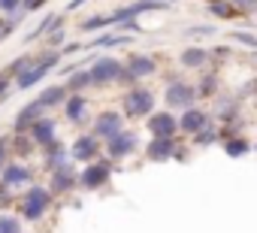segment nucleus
Wrapping results in <instances>:
<instances>
[{"label": "nucleus", "instance_id": "nucleus-1", "mask_svg": "<svg viewBox=\"0 0 257 233\" xmlns=\"http://www.w3.org/2000/svg\"><path fill=\"white\" fill-rule=\"evenodd\" d=\"M121 109L127 119H149L155 112V91L149 88H140V85H131L121 97Z\"/></svg>", "mask_w": 257, "mask_h": 233}, {"label": "nucleus", "instance_id": "nucleus-2", "mask_svg": "<svg viewBox=\"0 0 257 233\" xmlns=\"http://www.w3.org/2000/svg\"><path fill=\"white\" fill-rule=\"evenodd\" d=\"M61 58H64V55H61L58 49L43 52V55L34 61V67H31L25 76H19V79H16V88H19V91H28V88H34V85H40V82H43V79H46V76L61 64Z\"/></svg>", "mask_w": 257, "mask_h": 233}, {"label": "nucleus", "instance_id": "nucleus-3", "mask_svg": "<svg viewBox=\"0 0 257 233\" xmlns=\"http://www.w3.org/2000/svg\"><path fill=\"white\" fill-rule=\"evenodd\" d=\"M197 97H200L197 85H191V82H185V79L167 82V88H164V103H167V109H191V106H197Z\"/></svg>", "mask_w": 257, "mask_h": 233}, {"label": "nucleus", "instance_id": "nucleus-4", "mask_svg": "<svg viewBox=\"0 0 257 233\" xmlns=\"http://www.w3.org/2000/svg\"><path fill=\"white\" fill-rule=\"evenodd\" d=\"M52 197H55V194H52L49 188L31 185V188H28V194L22 197V215H25V221H40V218L49 212Z\"/></svg>", "mask_w": 257, "mask_h": 233}, {"label": "nucleus", "instance_id": "nucleus-5", "mask_svg": "<svg viewBox=\"0 0 257 233\" xmlns=\"http://www.w3.org/2000/svg\"><path fill=\"white\" fill-rule=\"evenodd\" d=\"M158 73V61L152 55H140V52H131V58L124 61V76H121V85H137L140 79H149Z\"/></svg>", "mask_w": 257, "mask_h": 233}, {"label": "nucleus", "instance_id": "nucleus-6", "mask_svg": "<svg viewBox=\"0 0 257 233\" xmlns=\"http://www.w3.org/2000/svg\"><path fill=\"white\" fill-rule=\"evenodd\" d=\"M91 70V76H94V85H115V82H121V76H124V61H118V58H112V55H100V58H94V64L88 67Z\"/></svg>", "mask_w": 257, "mask_h": 233}, {"label": "nucleus", "instance_id": "nucleus-7", "mask_svg": "<svg viewBox=\"0 0 257 233\" xmlns=\"http://www.w3.org/2000/svg\"><path fill=\"white\" fill-rule=\"evenodd\" d=\"M109 176H112V158H97V161H91V164L82 167V173H79V188L97 191V188H103V185L109 182Z\"/></svg>", "mask_w": 257, "mask_h": 233}, {"label": "nucleus", "instance_id": "nucleus-8", "mask_svg": "<svg viewBox=\"0 0 257 233\" xmlns=\"http://www.w3.org/2000/svg\"><path fill=\"white\" fill-rule=\"evenodd\" d=\"M137 149H140V137H137V131H127V128H124L121 134H115L112 140L103 143V152H106V158H112V161L131 158Z\"/></svg>", "mask_w": 257, "mask_h": 233}, {"label": "nucleus", "instance_id": "nucleus-9", "mask_svg": "<svg viewBox=\"0 0 257 233\" xmlns=\"http://www.w3.org/2000/svg\"><path fill=\"white\" fill-rule=\"evenodd\" d=\"M100 140L94 137V134H82V137H76V143L70 146V158L76 161V164H91V161H97L100 158Z\"/></svg>", "mask_w": 257, "mask_h": 233}, {"label": "nucleus", "instance_id": "nucleus-10", "mask_svg": "<svg viewBox=\"0 0 257 233\" xmlns=\"http://www.w3.org/2000/svg\"><path fill=\"white\" fill-rule=\"evenodd\" d=\"M121 131H124V115H121V112H100L97 119H94V131H91V134L106 143V140H112V137L121 134Z\"/></svg>", "mask_w": 257, "mask_h": 233}, {"label": "nucleus", "instance_id": "nucleus-11", "mask_svg": "<svg viewBox=\"0 0 257 233\" xmlns=\"http://www.w3.org/2000/svg\"><path fill=\"white\" fill-rule=\"evenodd\" d=\"M149 134L152 137H176L179 134V119L173 115V109H161L149 115Z\"/></svg>", "mask_w": 257, "mask_h": 233}, {"label": "nucleus", "instance_id": "nucleus-12", "mask_svg": "<svg viewBox=\"0 0 257 233\" xmlns=\"http://www.w3.org/2000/svg\"><path fill=\"white\" fill-rule=\"evenodd\" d=\"M43 115H46V106H43L40 100H31L28 106H22V109L16 112V119H13V134H28L31 125H34L37 119H43Z\"/></svg>", "mask_w": 257, "mask_h": 233}, {"label": "nucleus", "instance_id": "nucleus-13", "mask_svg": "<svg viewBox=\"0 0 257 233\" xmlns=\"http://www.w3.org/2000/svg\"><path fill=\"white\" fill-rule=\"evenodd\" d=\"M76 185H79V173L73 170V164H70V161H67V164H61L58 170H52V185H49V191H52V194H70Z\"/></svg>", "mask_w": 257, "mask_h": 233}, {"label": "nucleus", "instance_id": "nucleus-14", "mask_svg": "<svg viewBox=\"0 0 257 233\" xmlns=\"http://www.w3.org/2000/svg\"><path fill=\"white\" fill-rule=\"evenodd\" d=\"M31 182H34V173H31V167H25V164H7L4 173H0V185L10 188V191H16V188H22V185H31Z\"/></svg>", "mask_w": 257, "mask_h": 233}, {"label": "nucleus", "instance_id": "nucleus-15", "mask_svg": "<svg viewBox=\"0 0 257 233\" xmlns=\"http://www.w3.org/2000/svg\"><path fill=\"white\" fill-rule=\"evenodd\" d=\"M212 49H206V46H191V49H182L179 52V64L185 67V70H206L209 67V61H212Z\"/></svg>", "mask_w": 257, "mask_h": 233}, {"label": "nucleus", "instance_id": "nucleus-16", "mask_svg": "<svg viewBox=\"0 0 257 233\" xmlns=\"http://www.w3.org/2000/svg\"><path fill=\"white\" fill-rule=\"evenodd\" d=\"M176 152H179L176 137H152V143L146 146L149 161H170V158H176Z\"/></svg>", "mask_w": 257, "mask_h": 233}, {"label": "nucleus", "instance_id": "nucleus-17", "mask_svg": "<svg viewBox=\"0 0 257 233\" xmlns=\"http://www.w3.org/2000/svg\"><path fill=\"white\" fill-rule=\"evenodd\" d=\"M206 125H212L209 122V115H206V109H200V106H191V109H182V115H179V131L182 134H197V131H203Z\"/></svg>", "mask_w": 257, "mask_h": 233}, {"label": "nucleus", "instance_id": "nucleus-18", "mask_svg": "<svg viewBox=\"0 0 257 233\" xmlns=\"http://www.w3.org/2000/svg\"><path fill=\"white\" fill-rule=\"evenodd\" d=\"M31 140L40 146V149H46V146H52L55 143V137H58V122L55 119H46V115H43V119H37L34 125H31Z\"/></svg>", "mask_w": 257, "mask_h": 233}, {"label": "nucleus", "instance_id": "nucleus-19", "mask_svg": "<svg viewBox=\"0 0 257 233\" xmlns=\"http://www.w3.org/2000/svg\"><path fill=\"white\" fill-rule=\"evenodd\" d=\"M61 109H64V119H67V122L82 125V122L88 119V97H85V94H70Z\"/></svg>", "mask_w": 257, "mask_h": 233}, {"label": "nucleus", "instance_id": "nucleus-20", "mask_svg": "<svg viewBox=\"0 0 257 233\" xmlns=\"http://www.w3.org/2000/svg\"><path fill=\"white\" fill-rule=\"evenodd\" d=\"M67 97H70V91H67V85H64V82H58V85H49V88H43V91L37 94V100L46 106V112H49V109H58V106H64V103H67Z\"/></svg>", "mask_w": 257, "mask_h": 233}, {"label": "nucleus", "instance_id": "nucleus-21", "mask_svg": "<svg viewBox=\"0 0 257 233\" xmlns=\"http://www.w3.org/2000/svg\"><path fill=\"white\" fill-rule=\"evenodd\" d=\"M40 152H43V158H46V170H49V173H52V170H58L61 164H67V161H73V158H70V149H67L64 143H58V140H55L52 146H46V149H40Z\"/></svg>", "mask_w": 257, "mask_h": 233}, {"label": "nucleus", "instance_id": "nucleus-22", "mask_svg": "<svg viewBox=\"0 0 257 233\" xmlns=\"http://www.w3.org/2000/svg\"><path fill=\"white\" fill-rule=\"evenodd\" d=\"M67 91L70 94H85L91 85H94V76H91V70H85V67H79V70H73L70 76H67Z\"/></svg>", "mask_w": 257, "mask_h": 233}, {"label": "nucleus", "instance_id": "nucleus-23", "mask_svg": "<svg viewBox=\"0 0 257 233\" xmlns=\"http://www.w3.org/2000/svg\"><path fill=\"white\" fill-rule=\"evenodd\" d=\"M61 22H64V13H46V16L40 19L37 31L25 34V40H28V43H34V40H43V37H49V31H52L55 25H61Z\"/></svg>", "mask_w": 257, "mask_h": 233}, {"label": "nucleus", "instance_id": "nucleus-24", "mask_svg": "<svg viewBox=\"0 0 257 233\" xmlns=\"http://www.w3.org/2000/svg\"><path fill=\"white\" fill-rule=\"evenodd\" d=\"M206 10L215 16V19H224V22H230V19H236V16H242L230 0H206Z\"/></svg>", "mask_w": 257, "mask_h": 233}, {"label": "nucleus", "instance_id": "nucleus-25", "mask_svg": "<svg viewBox=\"0 0 257 233\" xmlns=\"http://www.w3.org/2000/svg\"><path fill=\"white\" fill-rule=\"evenodd\" d=\"M34 55H19L16 61H10L7 67H4V76H10V79H19V76H25L31 67H34Z\"/></svg>", "mask_w": 257, "mask_h": 233}, {"label": "nucleus", "instance_id": "nucleus-26", "mask_svg": "<svg viewBox=\"0 0 257 233\" xmlns=\"http://www.w3.org/2000/svg\"><path fill=\"white\" fill-rule=\"evenodd\" d=\"M131 43H134L131 34H103V37H97L94 46H100V49H121V46H131Z\"/></svg>", "mask_w": 257, "mask_h": 233}, {"label": "nucleus", "instance_id": "nucleus-27", "mask_svg": "<svg viewBox=\"0 0 257 233\" xmlns=\"http://www.w3.org/2000/svg\"><path fill=\"white\" fill-rule=\"evenodd\" d=\"M224 152H227L230 158H242V155H248V152H251V143H248L245 137H227Z\"/></svg>", "mask_w": 257, "mask_h": 233}, {"label": "nucleus", "instance_id": "nucleus-28", "mask_svg": "<svg viewBox=\"0 0 257 233\" xmlns=\"http://www.w3.org/2000/svg\"><path fill=\"white\" fill-rule=\"evenodd\" d=\"M34 149H40L34 140H31V134H13V152L16 155H22V158H28Z\"/></svg>", "mask_w": 257, "mask_h": 233}, {"label": "nucleus", "instance_id": "nucleus-29", "mask_svg": "<svg viewBox=\"0 0 257 233\" xmlns=\"http://www.w3.org/2000/svg\"><path fill=\"white\" fill-rule=\"evenodd\" d=\"M103 28H109V13H106V16H88V19H82V25H79L82 34H94V31H103Z\"/></svg>", "mask_w": 257, "mask_h": 233}, {"label": "nucleus", "instance_id": "nucleus-30", "mask_svg": "<svg viewBox=\"0 0 257 233\" xmlns=\"http://www.w3.org/2000/svg\"><path fill=\"white\" fill-rule=\"evenodd\" d=\"M215 34H218L215 25H191V28L182 31V37H188V40H206V37H215Z\"/></svg>", "mask_w": 257, "mask_h": 233}, {"label": "nucleus", "instance_id": "nucleus-31", "mask_svg": "<svg viewBox=\"0 0 257 233\" xmlns=\"http://www.w3.org/2000/svg\"><path fill=\"white\" fill-rule=\"evenodd\" d=\"M28 13L25 10H16V13H10V16H4V19H0V34H4V37H10L19 25H22V19H25Z\"/></svg>", "mask_w": 257, "mask_h": 233}, {"label": "nucleus", "instance_id": "nucleus-32", "mask_svg": "<svg viewBox=\"0 0 257 233\" xmlns=\"http://www.w3.org/2000/svg\"><path fill=\"white\" fill-rule=\"evenodd\" d=\"M215 140H218V128H215V125H206L203 131L194 134V146H197V149H206V146H212Z\"/></svg>", "mask_w": 257, "mask_h": 233}, {"label": "nucleus", "instance_id": "nucleus-33", "mask_svg": "<svg viewBox=\"0 0 257 233\" xmlns=\"http://www.w3.org/2000/svg\"><path fill=\"white\" fill-rule=\"evenodd\" d=\"M0 233H22V221L16 215H0Z\"/></svg>", "mask_w": 257, "mask_h": 233}, {"label": "nucleus", "instance_id": "nucleus-34", "mask_svg": "<svg viewBox=\"0 0 257 233\" xmlns=\"http://www.w3.org/2000/svg\"><path fill=\"white\" fill-rule=\"evenodd\" d=\"M46 40H49V46H52V49H61V46H64V40H67V34H64V22H61V25H55V28L49 31V37H46Z\"/></svg>", "mask_w": 257, "mask_h": 233}, {"label": "nucleus", "instance_id": "nucleus-35", "mask_svg": "<svg viewBox=\"0 0 257 233\" xmlns=\"http://www.w3.org/2000/svg\"><path fill=\"white\" fill-rule=\"evenodd\" d=\"M230 40H236V43H242V46H248V49H257V34H248V31H233V34H230Z\"/></svg>", "mask_w": 257, "mask_h": 233}, {"label": "nucleus", "instance_id": "nucleus-36", "mask_svg": "<svg viewBox=\"0 0 257 233\" xmlns=\"http://www.w3.org/2000/svg\"><path fill=\"white\" fill-rule=\"evenodd\" d=\"M197 91H200V94H206V97H212V94L218 91V79H215V73H209V79L203 76V79H200V88H197Z\"/></svg>", "mask_w": 257, "mask_h": 233}, {"label": "nucleus", "instance_id": "nucleus-37", "mask_svg": "<svg viewBox=\"0 0 257 233\" xmlns=\"http://www.w3.org/2000/svg\"><path fill=\"white\" fill-rule=\"evenodd\" d=\"M230 4H233V7H236V10H239L242 16H245V13H254V10H257V0H230Z\"/></svg>", "mask_w": 257, "mask_h": 233}, {"label": "nucleus", "instance_id": "nucleus-38", "mask_svg": "<svg viewBox=\"0 0 257 233\" xmlns=\"http://www.w3.org/2000/svg\"><path fill=\"white\" fill-rule=\"evenodd\" d=\"M7 164H10V140L4 137V140H0V173H4Z\"/></svg>", "mask_w": 257, "mask_h": 233}, {"label": "nucleus", "instance_id": "nucleus-39", "mask_svg": "<svg viewBox=\"0 0 257 233\" xmlns=\"http://www.w3.org/2000/svg\"><path fill=\"white\" fill-rule=\"evenodd\" d=\"M16 10H22V0H0V13H4V16H10Z\"/></svg>", "mask_w": 257, "mask_h": 233}, {"label": "nucleus", "instance_id": "nucleus-40", "mask_svg": "<svg viewBox=\"0 0 257 233\" xmlns=\"http://www.w3.org/2000/svg\"><path fill=\"white\" fill-rule=\"evenodd\" d=\"M13 82H16V79H10V76L0 73V100H7V94L13 91Z\"/></svg>", "mask_w": 257, "mask_h": 233}, {"label": "nucleus", "instance_id": "nucleus-41", "mask_svg": "<svg viewBox=\"0 0 257 233\" xmlns=\"http://www.w3.org/2000/svg\"><path fill=\"white\" fill-rule=\"evenodd\" d=\"M49 4V0H22V10L25 13H37V10H43Z\"/></svg>", "mask_w": 257, "mask_h": 233}, {"label": "nucleus", "instance_id": "nucleus-42", "mask_svg": "<svg viewBox=\"0 0 257 233\" xmlns=\"http://www.w3.org/2000/svg\"><path fill=\"white\" fill-rule=\"evenodd\" d=\"M79 49H82V46H79V43H70V46H61V55H64V58H67V55H76V52H79Z\"/></svg>", "mask_w": 257, "mask_h": 233}, {"label": "nucleus", "instance_id": "nucleus-43", "mask_svg": "<svg viewBox=\"0 0 257 233\" xmlns=\"http://www.w3.org/2000/svg\"><path fill=\"white\" fill-rule=\"evenodd\" d=\"M88 4V0H73V4H67V13H73V10H82Z\"/></svg>", "mask_w": 257, "mask_h": 233}, {"label": "nucleus", "instance_id": "nucleus-44", "mask_svg": "<svg viewBox=\"0 0 257 233\" xmlns=\"http://www.w3.org/2000/svg\"><path fill=\"white\" fill-rule=\"evenodd\" d=\"M167 4H182V0H167Z\"/></svg>", "mask_w": 257, "mask_h": 233}, {"label": "nucleus", "instance_id": "nucleus-45", "mask_svg": "<svg viewBox=\"0 0 257 233\" xmlns=\"http://www.w3.org/2000/svg\"><path fill=\"white\" fill-rule=\"evenodd\" d=\"M0 40H4V34H0Z\"/></svg>", "mask_w": 257, "mask_h": 233}]
</instances>
